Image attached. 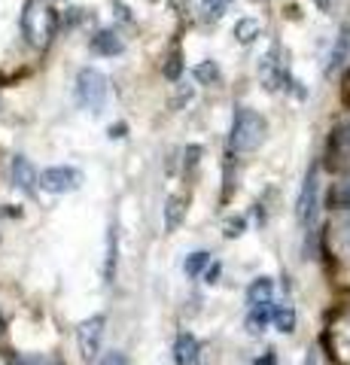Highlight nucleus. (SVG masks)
Returning <instances> with one entry per match:
<instances>
[{
	"instance_id": "7",
	"label": "nucleus",
	"mask_w": 350,
	"mask_h": 365,
	"mask_svg": "<svg viewBox=\"0 0 350 365\" xmlns=\"http://www.w3.org/2000/svg\"><path fill=\"white\" fill-rule=\"evenodd\" d=\"M347 61H350V28H341L332 43L329 58H326V73H338Z\"/></svg>"
},
{
	"instance_id": "18",
	"label": "nucleus",
	"mask_w": 350,
	"mask_h": 365,
	"mask_svg": "<svg viewBox=\"0 0 350 365\" xmlns=\"http://www.w3.org/2000/svg\"><path fill=\"white\" fill-rule=\"evenodd\" d=\"M6 365H61L49 356H40V353H9Z\"/></svg>"
},
{
	"instance_id": "28",
	"label": "nucleus",
	"mask_w": 350,
	"mask_h": 365,
	"mask_svg": "<svg viewBox=\"0 0 350 365\" xmlns=\"http://www.w3.org/2000/svg\"><path fill=\"white\" fill-rule=\"evenodd\" d=\"M347 250H350V222H347Z\"/></svg>"
},
{
	"instance_id": "13",
	"label": "nucleus",
	"mask_w": 350,
	"mask_h": 365,
	"mask_svg": "<svg viewBox=\"0 0 350 365\" xmlns=\"http://www.w3.org/2000/svg\"><path fill=\"white\" fill-rule=\"evenodd\" d=\"M271 319H274V326L280 329V332H296V307H292L289 302L284 304H271Z\"/></svg>"
},
{
	"instance_id": "20",
	"label": "nucleus",
	"mask_w": 350,
	"mask_h": 365,
	"mask_svg": "<svg viewBox=\"0 0 350 365\" xmlns=\"http://www.w3.org/2000/svg\"><path fill=\"white\" fill-rule=\"evenodd\" d=\"M229 4H232V0H205V4H201V19H205V21L222 19V13L229 9Z\"/></svg>"
},
{
	"instance_id": "5",
	"label": "nucleus",
	"mask_w": 350,
	"mask_h": 365,
	"mask_svg": "<svg viewBox=\"0 0 350 365\" xmlns=\"http://www.w3.org/2000/svg\"><path fill=\"white\" fill-rule=\"evenodd\" d=\"M37 186L49 195H67V192H76L83 186V174L71 165H55L37 174Z\"/></svg>"
},
{
	"instance_id": "4",
	"label": "nucleus",
	"mask_w": 350,
	"mask_h": 365,
	"mask_svg": "<svg viewBox=\"0 0 350 365\" xmlns=\"http://www.w3.org/2000/svg\"><path fill=\"white\" fill-rule=\"evenodd\" d=\"M317 213H320V170H317V165H311V170L304 174L299 204H296V216H299L302 228L311 232V228L317 225Z\"/></svg>"
},
{
	"instance_id": "15",
	"label": "nucleus",
	"mask_w": 350,
	"mask_h": 365,
	"mask_svg": "<svg viewBox=\"0 0 350 365\" xmlns=\"http://www.w3.org/2000/svg\"><path fill=\"white\" fill-rule=\"evenodd\" d=\"M116 253H119L116 228L110 225V235H107V259H104V283H113V277H116Z\"/></svg>"
},
{
	"instance_id": "11",
	"label": "nucleus",
	"mask_w": 350,
	"mask_h": 365,
	"mask_svg": "<svg viewBox=\"0 0 350 365\" xmlns=\"http://www.w3.org/2000/svg\"><path fill=\"white\" fill-rule=\"evenodd\" d=\"M183 220H186V201L180 195H171L165 201V228L168 232H177Z\"/></svg>"
},
{
	"instance_id": "6",
	"label": "nucleus",
	"mask_w": 350,
	"mask_h": 365,
	"mask_svg": "<svg viewBox=\"0 0 350 365\" xmlns=\"http://www.w3.org/2000/svg\"><path fill=\"white\" fill-rule=\"evenodd\" d=\"M104 326H107V317H88L80 323V329H76V347H80V356L86 362H92L98 356L101 350V341H104Z\"/></svg>"
},
{
	"instance_id": "1",
	"label": "nucleus",
	"mask_w": 350,
	"mask_h": 365,
	"mask_svg": "<svg viewBox=\"0 0 350 365\" xmlns=\"http://www.w3.org/2000/svg\"><path fill=\"white\" fill-rule=\"evenodd\" d=\"M55 31H58V13L49 0H28L25 9H21V34H25L28 46L34 49H46L55 40Z\"/></svg>"
},
{
	"instance_id": "24",
	"label": "nucleus",
	"mask_w": 350,
	"mask_h": 365,
	"mask_svg": "<svg viewBox=\"0 0 350 365\" xmlns=\"http://www.w3.org/2000/svg\"><path fill=\"white\" fill-rule=\"evenodd\" d=\"M244 228H247V222L241 220V216L238 220H229L225 222V237H238V235H244Z\"/></svg>"
},
{
	"instance_id": "2",
	"label": "nucleus",
	"mask_w": 350,
	"mask_h": 365,
	"mask_svg": "<svg viewBox=\"0 0 350 365\" xmlns=\"http://www.w3.org/2000/svg\"><path fill=\"white\" fill-rule=\"evenodd\" d=\"M265 137V119L259 116L250 107H238L232 116V128H229V146L235 153H250L262 143Z\"/></svg>"
},
{
	"instance_id": "22",
	"label": "nucleus",
	"mask_w": 350,
	"mask_h": 365,
	"mask_svg": "<svg viewBox=\"0 0 350 365\" xmlns=\"http://www.w3.org/2000/svg\"><path fill=\"white\" fill-rule=\"evenodd\" d=\"M180 71H183V64H180V49H174L171 55H168V64H165V76L168 79H177Z\"/></svg>"
},
{
	"instance_id": "23",
	"label": "nucleus",
	"mask_w": 350,
	"mask_h": 365,
	"mask_svg": "<svg viewBox=\"0 0 350 365\" xmlns=\"http://www.w3.org/2000/svg\"><path fill=\"white\" fill-rule=\"evenodd\" d=\"M332 204H335V207H347L350 210V180L338 186V192L332 195Z\"/></svg>"
},
{
	"instance_id": "27",
	"label": "nucleus",
	"mask_w": 350,
	"mask_h": 365,
	"mask_svg": "<svg viewBox=\"0 0 350 365\" xmlns=\"http://www.w3.org/2000/svg\"><path fill=\"white\" fill-rule=\"evenodd\" d=\"M304 365H317V356H314V350L308 353V356H304Z\"/></svg>"
},
{
	"instance_id": "16",
	"label": "nucleus",
	"mask_w": 350,
	"mask_h": 365,
	"mask_svg": "<svg viewBox=\"0 0 350 365\" xmlns=\"http://www.w3.org/2000/svg\"><path fill=\"white\" fill-rule=\"evenodd\" d=\"M259 73H262L268 88H280V64L274 61V52L262 58V64H259Z\"/></svg>"
},
{
	"instance_id": "17",
	"label": "nucleus",
	"mask_w": 350,
	"mask_h": 365,
	"mask_svg": "<svg viewBox=\"0 0 350 365\" xmlns=\"http://www.w3.org/2000/svg\"><path fill=\"white\" fill-rule=\"evenodd\" d=\"M259 34H262V25H259L256 19H241L238 25H235V37H238V43H253Z\"/></svg>"
},
{
	"instance_id": "25",
	"label": "nucleus",
	"mask_w": 350,
	"mask_h": 365,
	"mask_svg": "<svg viewBox=\"0 0 350 365\" xmlns=\"http://www.w3.org/2000/svg\"><path fill=\"white\" fill-rule=\"evenodd\" d=\"M101 365H128V356L122 350H110L104 359H101Z\"/></svg>"
},
{
	"instance_id": "26",
	"label": "nucleus",
	"mask_w": 350,
	"mask_h": 365,
	"mask_svg": "<svg viewBox=\"0 0 350 365\" xmlns=\"http://www.w3.org/2000/svg\"><path fill=\"white\" fill-rule=\"evenodd\" d=\"M253 365H277V359H274V353H262V356H259Z\"/></svg>"
},
{
	"instance_id": "9",
	"label": "nucleus",
	"mask_w": 350,
	"mask_h": 365,
	"mask_svg": "<svg viewBox=\"0 0 350 365\" xmlns=\"http://www.w3.org/2000/svg\"><path fill=\"white\" fill-rule=\"evenodd\" d=\"M92 49L98 55H107V58H113V55L125 52V40H122L116 31H98L92 37Z\"/></svg>"
},
{
	"instance_id": "21",
	"label": "nucleus",
	"mask_w": 350,
	"mask_h": 365,
	"mask_svg": "<svg viewBox=\"0 0 350 365\" xmlns=\"http://www.w3.org/2000/svg\"><path fill=\"white\" fill-rule=\"evenodd\" d=\"M195 79H201V83H217V79H220V67L213 61H201L195 67Z\"/></svg>"
},
{
	"instance_id": "12",
	"label": "nucleus",
	"mask_w": 350,
	"mask_h": 365,
	"mask_svg": "<svg viewBox=\"0 0 350 365\" xmlns=\"http://www.w3.org/2000/svg\"><path fill=\"white\" fill-rule=\"evenodd\" d=\"M268 323H271V302H265V304H250V314H247V332L259 335V332H265Z\"/></svg>"
},
{
	"instance_id": "14",
	"label": "nucleus",
	"mask_w": 350,
	"mask_h": 365,
	"mask_svg": "<svg viewBox=\"0 0 350 365\" xmlns=\"http://www.w3.org/2000/svg\"><path fill=\"white\" fill-rule=\"evenodd\" d=\"M271 292H274V283L268 277H256L250 287H247V304H265V302H271Z\"/></svg>"
},
{
	"instance_id": "19",
	"label": "nucleus",
	"mask_w": 350,
	"mask_h": 365,
	"mask_svg": "<svg viewBox=\"0 0 350 365\" xmlns=\"http://www.w3.org/2000/svg\"><path fill=\"white\" fill-rule=\"evenodd\" d=\"M207 262H210V253H205V250H198V253L186 256V262H183V271L189 274V277H198V274L205 271Z\"/></svg>"
},
{
	"instance_id": "10",
	"label": "nucleus",
	"mask_w": 350,
	"mask_h": 365,
	"mask_svg": "<svg viewBox=\"0 0 350 365\" xmlns=\"http://www.w3.org/2000/svg\"><path fill=\"white\" fill-rule=\"evenodd\" d=\"M198 341H195V335H189V332H183L177 338V344H174V362L177 365H195L198 362Z\"/></svg>"
},
{
	"instance_id": "8",
	"label": "nucleus",
	"mask_w": 350,
	"mask_h": 365,
	"mask_svg": "<svg viewBox=\"0 0 350 365\" xmlns=\"http://www.w3.org/2000/svg\"><path fill=\"white\" fill-rule=\"evenodd\" d=\"M9 174H13L16 186H19L21 192H28V195H31L34 189H37V170H34V165L28 162L25 155H16V158H13V165H9Z\"/></svg>"
},
{
	"instance_id": "3",
	"label": "nucleus",
	"mask_w": 350,
	"mask_h": 365,
	"mask_svg": "<svg viewBox=\"0 0 350 365\" xmlns=\"http://www.w3.org/2000/svg\"><path fill=\"white\" fill-rule=\"evenodd\" d=\"M107 76L95 71V67H83L80 73H76V88H73V95H76V104H80L83 110L88 113H101L107 104Z\"/></svg>"
}]
</instances>
